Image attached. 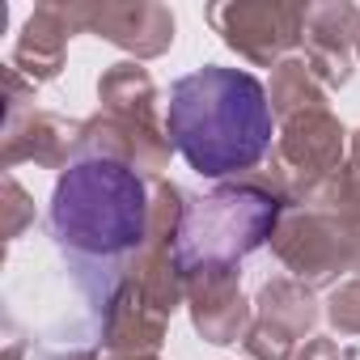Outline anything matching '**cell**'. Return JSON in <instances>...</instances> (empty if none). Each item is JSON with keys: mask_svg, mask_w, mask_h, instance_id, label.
<instances>
[{"mask_svg": "<svg viewBox=\"0 0 360 360\" xmlns=\"http://www.w3.org/2000/svg\"><path fill=\"white\" fill-rule=\"evenodd\" d=\"M165 131L174 153L204 178L250 174L276 144L271 94L242 68L204 64L169 85Z\"/></svg>", "mask_w": 360, "mask_h": 360, "instance_id": "cell-1", "label": "cell"}, {"mask_svg": "<svg viewBox=\"0 0 360 360\" xmlns=\"http://www.w3.org/2000/svg\"><path fill=\"white\" fill-rule=\"evenodd\" d=\"M47 229L68 259L119 263L148 246L153 187L123 161L81 157L60 174L51 191Z\"/></svg>", "mask_w": 360, "mask_h": 360, "instance_id": "cell-2", "label": "cell"}, {"mask_svg": "<svg viewBox=\"0 0 360 360\" xmlns=\"http://www.w3.org/2000/svg\"><path fill=\"white\" fill-rule=\"evenodd\" d=\"M284 195L259 183L217 187L208 195H187L183 221L174 233V263L183 280L238 271L246 255H255L267 238H276L284 217Z\"/></svg>", "mask_w": 360, "mask_h": 360, "instance_id": "cell-3", "label": "cell"}, {"mask_svg": "<svg viewBox=\"0 0 360 360\" xmlns=\"http://www.w3.org/2000/svg\"><path fill=\"white\" fill-rule=\"evenodd\" d=\"M102 115L81 123V157H110L131 169H144L157 178V169L169 161V131L157 123V89L153 77L140 64H115L98 81Z\"/></svg>", "mask_w": 360, "mask_h": 360, "instance_id": "cell-4", "label": "cell"}, {"mask_svg": "<svg viewBox=\"0 0 360 360\" xmlns=\"http://www.w3.org/2000/svg\"><path fill=\"white\" fill-rule=\"evenodd\" d=\"M339 157H343V127L326 106L288 115L276 140V191L284 200L305 195L309 204L339 174Z\"/></svg>", "mask_w": 360, "mask_h": 360, "instance_id": "cell-5", "label": "cell"}, {"mask_svg": "<svg viewBox=\"0 0 360 360\" xmlns=\"http://www.w3.org/2000/svg\"><path fill=\"white\" fill-rule=\"evenodd\" d=\"M305 13L309 5H217L208 9V22L238 56L255 64H284V51L305 39Z\"/></svg>", "mask_w": 360, "mask_h": 360, "instance_id": "cell-6", "label": "cell"}, {"mask_svg": "<svg viewBox=\"0 0 360 360\" xmlns=\"http://www.w3.org/2000/svg\"><path fill=\"white\" fill-rule=\"evenodd\" d=\"M314 318H318V309H314L309 284L280 276V280L263 284V292H259V318L242 335L246 352L255 360H288L297 339L314 330Z\"/></svg>", "mask_w": 360, "mask_h": 360, "instance_id": "cell-7", "label": "cell"}, {"mask_svg": "<svg viewBox=\"0 0 360 360\" xmlns=\"http://www.w3.org/2000/svg\"><path fill=\"white\" fill-rule=\"evenodd\" d=\"M356 47H360V9L309 5V13H305V64L322 85H347Z\"/></svg>", "mask_w": 360, "mask_h": 360, "instance_id": "cell-8", "label": "cell"}, {"mask_svg": "<svg viewBox=\"0 0 360 360\" xmlns=\"http://www.w3.org/2000/svg\"><path fill=\"white\" fill-rule=\"evenodd\" d=\"M81 26L140 60H153L174 43V18L161 5H81Z\"/></svg>", "mask_w": 360, "mask_h": 360, "instance_id": "cell-9", "label": "cell"}, {"mask_svg": "<svg viewBox=\"0 0 360 360\" xmlns=\"http://www.w3.org/2000/svg\"><path fill=\"white\" fill-rule=\"evenodd\" d=\"M81 144V123H68L51 110L22 106L5 115V165L13 169L18 161H39V165H64L68 153Z\"/></svg>", "mask_w": 360, "mask_h": 360, "instance_id": "cell-10", "label": "cell"}, {"mask_svg": "<svg viewBox=\"0 0 360 360\" xmlns=\"http://www.w3.org/2000/svg\"><path fill=\"white\" fill-rule=\"evenodd\" d=\"M85 30L81 26V5H39L13 47V68L30 77V85L51 81L64 64V47L68 39Z\"/></svg>", "mask_w": 360, "mask_h": 360, "instance_id": "cell-11", "label": "cell"}, {"mask_svg": "<svg viewBox=\"0 0 360 360\" xmlns=\"http://www.w3.org/2000/svg\"><path fill=\"white\" fill-rule=\"evenodd\" d=\"M187 301H191L195 330L208 343H233L250 322V309H246V301L238 292V271H217V276L191 280Z\"/></svg>", "mask_w": 360, "mask_h": 360, "instance_id": "cell-12", "label": "cell"}, {"mask_svg": "<svg viewBox=\"0 0 360 360\" xmlns=\"http://www.w3.org/2000/svg\"><path fill=\"white\" fill-rule=\"evenodd\" d=\"M314 106H326V94H322V81L309 72V64L305 60L276 64V77H271V110L280 119H288V115H301V110H314Z\"/></svg>", "mask_w": 360, "mask_h": 360, "instance_id": "cell-13", "label": "cell"}, {"mask_svg": "<svg viewBox=\"0 0 360 360\" xmlns=\"http://www.w3.org/2000/svg\"><path fill=\"white\" fill-rule=\"evenodd\" d=\"M326 314H330V322L343 335H360V276L330 292V309Z\"/></svg>", "mask_w": 360, "mask_h": 360, "instance_id": "cell-14", "label": "cell"}, {"mask_svg": "<svg viewBox=\"0 0 360 360\" xmlns=\"http://www.w3.org/2000/svg\"><path fill=\"white\" fill-rule=\"evenodd\" d=\"M5 191H9V238H18L22 233V225H26V217H34L30 208H26V195H22V187L13 183V178H5Z\"/></svg>", "mask_w": 360, "mask_h": 360, "instance_id": "cell-15", "label": "cell"}, {"mask_svg": "<svg viewBox=\"0 0 360 360\" xmlns=\"http://www.w3.org/2000/svg\"><path fill=\"white\" fill-rule=\"evenodd\" d=\"M297 360H343V356H339V347L330 339H314V343H305V352Z\"/></svg>", "mask_w": 360, "mask_h": 360, "instance_id": "cell-16", "label": "cell"}, {"mask_svg": "<svg viewBox=\"0 0 360 360\" xmlns=\"http://www.w3.org/2000/svg\"><path fill=\"white\" fill-rule=\"evenodd\" d=\"M356 56H360V47H356Z\"/></svg>", "mask_w": 360, "mask_h": 360, "instance_id": "cell-17", "label": "cell"}]
</instances>
